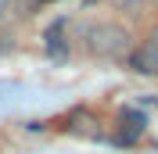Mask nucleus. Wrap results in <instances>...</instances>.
Segmentation results:
<instances>
[{
	"label": "nucleus",
	"mask_w": 158,
	"mask_h": 154,
	"mask_svg": "<svg viewBox=\"0 0 158 154\" xmlns=\"http://www.w3.org/2000/svg\"><path fill=\"white\" fill-rule=\"evenodd\" d=\"M79 43L97 61H126L133 50V32L115 18H90L79 25Z\"/></svg>",
	"instance_id": "f257e3e1"
},
{
	"label": "nucleus",
	"mask_w": 158,
	"mask_h": 154,
	"mask_svg": "<svg viewBox=\"0 0 158 154\" xmlns=\"http://www.w3.org/2000/svg\"><path fill=\"white\" fill-rule=\"evenodd\" d=\"M126 61H129L133 72H140V75H158V25L140 39L133 50H129Z\"/></svg>",
	"instance_id": "f03ea898"
},
{
	"label": "nucleus",
	"mask_w": 158,
	"mask_h": 154,
	"mask_svg": "<svg viewBox=\"0 0 158 154\" xmlns=\"http://www.w3.org/2000/svg\"><path fill=\"white\" fill-rule=\"evenodd\" d=\"M118 122H122V133H118L122 144H133V140L144 133V115H140V111H122Z\"/></svg>",
	"instance_id": "7ed1b4c3"
}]
</instances>
